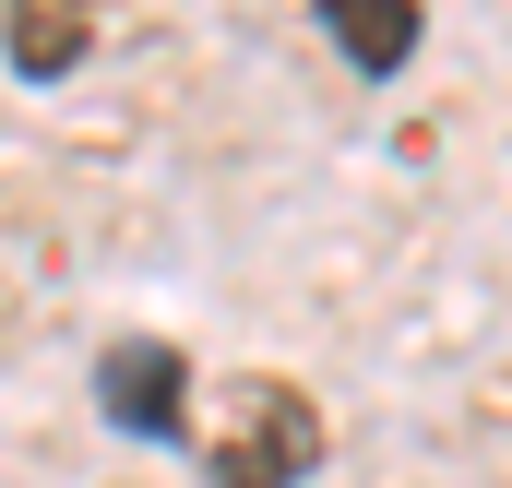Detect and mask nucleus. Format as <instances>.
Segmentation results:
<instances>
[{
	"label": "nucleus",
	"mask_w": 512,
	"mask_h": 488,
	"mask_svg": "<svg viewBox=\"0 0 512 488\" xmlns=\"http://www.w3.org/2000/svg\"><path fill=\"white\" fill-rule=\"evenodd\" d=\"M322 465V405L298 381H239L227 429L203 441V488H298Z\"/></svg>",
	"instance_id": "nucleus-1"
},
{
	"label": "nucleus",
	"mask_w": 512,
	"mask_h": 488,
	"mask_svg": "<svg viewBox=\"0 0 512 488\" xmlns=\"http://www.w3.org/2000/svg\"><path fill=\"white\" fill-rule=\"evenodd\" d=\"M84 48H96L84 0H12V84H60Z\"/></svg>",
	"instance_id": "nucleus-4"
},
{
	"label": "nucleus",
	"mask_w": 512,
	"mask_h": 488,
	"mask_svg": "<svg viewBox=\"0 0 512 488\" xmlns=\"http://www.w3.org/2000/svg\"><path fill=\"white\" fill-rule=\"evenodd\" d=\"M322 36L346 48L358 84H393L417 60V0H322Z\"/></svg>",
	"instance_id": "nucleus-3"
},
{
	"label": "nucleus",
	"mask_w": 512,
	"mask_h": 488,
	"mask_svg": "<svg viewBox=\"0 0 512 488\" xmlns=\"http://www.w3.org/2000/svg\"><path fill=\"white\" fill-rule=\"evenodd\" d=\"M96 417H108L120 441H179V429H191V358L155 346V334H120V346L96 358Z\"/></svg>",
	"instance_id": "nucleus-2"
}]
</instances>
